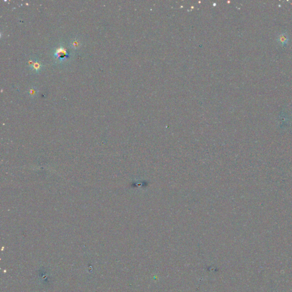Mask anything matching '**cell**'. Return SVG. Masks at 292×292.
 Returning <instances> with one entry per match:
<instances>
[{"mask_svg":"<svg viewBox=\"0 0 292 292\" xmlns=\"http://www.w3.org/2000/svg\"><path fill=\"white\" fill-rule=\"evenodd\" d=\"M289 41V37L286 33L280 34L277 38V42L281 46L286 45Z\"/></svg>","mask_w":292,"mask_h":292,"instance_id":"1","label":"cell"},{"mask_svg":"<svg viewBox=\"0 0 292 292\" xmlns=\"http://www.w3.org/2000/svg\"><path fill=\"white\" fill-rule=\"evenodd\" d=\"M55 55L57 57H58L60 59H63L65 58L68 57V51L65 49H64L63 48L61 47V48L58 49L56 50V53H55Z\"/></svg>","mask_w":292,"mask_h":292,"instance_id":"2","label":"cell"},{"mask_svg":"<svg viewBox=\"0 0 292 292\" xmlns=\"http://www.w3.org/2000/svg\"><path fill=\"white\" fill-rule=\"evenodd\" d=\"M29 65H30V67L32 68V70H35L37 72L39 71L42 68L41 63L38 61H34V62L32 61V63H31Z\"/></svg>","mask_w":292,"mask_h":292,"instance_id":"3","label":"cell"},{"mask_svg":"<svg viewBox=\"0 0 292 292\" xmlns=\"http://www.w3.org/2000/svg\"><path fill=\"white\" fill-rule=\"evenodd\" d=\"M79 45V42L78 41H73V46L74 47H77Z\"/></svg>","mask_w":292,"mask_h":292,"instance_id":"4","label":"cell"},{"mask_svg":"<svg viewBox=\"0 0 292 292\" xmlns=\"http://www.w3.org/2000/svg\"><path fill=\"white\" fill-rule=\"evenodd\" d=\"M35 90H34L33 89H31V90L29 91V92H30V95H34V94H35Z\"/></svg>","mask_w":292,"mask_h":292,"instance_id":"5","label":"cell"}]
</instances>
